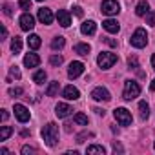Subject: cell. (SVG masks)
Instances as JSON below:
<instances>
[{"label": "cell", "mask_w": 155, "mask_h": 155, "mask_svg": "<svg viewBox=\"0 0 155 155\" xmlns=\"http://www.w3.org/2000/svg\"><path fill=\"white\" fill-rule=\"evenodd\" d=\"M75 53H79V55L84 57V55L90 53V46H88V44H82V42H81V44H77V46H75Z\"/></svg>", "instance_id": "4316f807"}, {"label": "cell", "mask_w": 155, "mask_h": 155, "mask_svg": "<svg viewBox=\"0 0 155 155\" xmlns=\"http://www.w3.org/2000/svg\"><path fill=\"white\" fill-rule=\"evenodd\" d=\"M146 24H150V26H155V13H148L146 15Z\"/></svg>", "instance_id": "836d02e7"}, {"label": "cell", "mask_w": 155, "mask_h": 155, "mask_svg": "<svg viewBox=\"0 0 155 155\" xmlns=\"http://www.w3.org/2000/svg\"><path fill=\"white\" fill-rule=\"evenodd\" d=\"M13 133V128L11 126H2L0 128V140H8V137Z\"/></svg>", "instance_id": "484cf974"}, {"label": "cell", "mask_w": 155, "mask_h": 155, "mask_svg": "<svg viewBox=\"0 0 155 155\" xmlns=\"http://www.w3.org/2000/svg\"><path fill=\"white\" fill-rule=\"evenodd\" d=\"M49 62H51V66H60V64H62V57H60V55H53V57L49 58Z\"/></svg>", "instance_id": "f1b7e54d"}, {"label": "cell", "mask_w": 155, "mask_h": 155, "mask_svg": "<svg viewBox=\"0 0 155 155\" xmlns=\"http://www.w3.org/2000/svg\"><path fill=\"white\" fill-rule=\"evenodd\" d=\"M22 93H24V90H22V88H9V95H11V97L22 95Z\"/></svg>", "instance_id": "1f68e13d"}, {"label": "cell", "mask_w": 155, "mask_h": 155, "mask_svg": "<svg viewBox=\"0 0 155 155\" xmlns=\"http://www.w3.org/2000/svg\"><path fill=\"white\" fill-rule=\"evenodd\" d=\"M86 153H88V155H104V153H106V150H104V146H99V144H91V146H88Z\"/></svg>", "instance_id": "d6986e66"}, {"label": "cell", "mask_w": 155, "mask_h": 155, "mask_svg": "<svg viewBox=\"0 0 155 155\" xmlns=\"http://www.w3.org/2000/svg\"><path fill=\"white\" fill-rule=\"evenodd\" d=\"M46 95L48 97H57L58 95V82H49V86L46 90Z\"/></svg>", "instance_id": "cb8c5ba5"}, {"label": "cell", "mask_w": 155, "mask_h": 155, "mask_svg": "<svg viewBox=\"0 0 155 155\" xmlns=\"http://www.w3.org/2000/svg\"><path fill=\"white\" fill-rule=\"evenodd\" d=\"M40 37L38 35H29V38H28V46L31 48V49H38L40 48Z\"/></svg>", "instance_id": "ffe728a7"}, {"label": "cell", "mask_w": 155, "mask_h": 155, "mask_svg": "<svg viewBox=\"0 0 155 155\" xmlns=\"http://www.w3.org/2000/svg\"><path fill=\"white\" fill-rule=\"evenodd\" d=\"M73 120H75L77 124H81V126H88V117H86L84 113H75Z\"/></svg>", "instance_id": "83f0119b"}, {"label": "cell", "mask_w": 155, "mask_h": 155, "mask_svg": "<svg viewBox=\"0 0 155 155\" xmlns=\"http://www.w3.org/2000/svg\"><path fill=\"white\" fill-rule=\"evenodd\" d=\"M113 151H115V153H117V151H122V148H120V146H117V144H115V146H113Z\"/></svg>", "instance_id": "60d3db41"}, {"label": "cell", "mask_w": 155, "mask_h": 155, "mask_svg": "<svg viewBox=\"0 0 155 155\" xmlns=\"http://www.w3.org/2000/svg\"><path fill=\"white\" fill-rule=\"evenodd\" d=\"M42 139H44V142L51 148V146H55L57 144V140H58V126L55 124V122H48L44 128H42Z\"/></svg>", "instance_id": "6da1fadb"}, {"label": "cell", "mask_w": 155, "mask_h": 155, "mask_svg": "<svg viewBox=\"0 0 155 155\" xmlns=\"http://www.w3.org/2000/svg\"><path fill=\"white\" fill-rule=\"evenodd\" d=\"M8 117H9V113L6 110H2V120H8Z\"/></svg>", "instance_id": "f35d334b"}, {"label": "cell", "mask_w": 155, "mask_h": 155, "mask_svg": "<svg viewBox=\"0 0 155 155\" xmlns=\"http://www.w3.org/2000/svg\"><path fill=\"white\" fill-rule=\"evenodd\" d=\"M140 95V86L135 82V81H126L124 82V91H122V97L126 101H133Z\"/></svg>", "instance_id": "7a4b0ae2"}, {"label": "cell", "mask_w": 155, "mask_h": 155, "mask_svg": "<svg viewBox=\"0 0 155 155\" xmlns=\"http://www.w3.org/2000/svg\"><path fill=\"white\" fill-rule=\"evenodd\" d=\"M151 66H153V69H155V55L151 57Z\"/></svg>", "instance_id": "7bdbcfd3"}, {"label": "cell", "mask_w": 155, "mask_h": 155, "mask_svg": "<svg viewBox=\"0 0 155 155\" xmlns=\"http://www.w3.org/2000/svg\"><path fill=\"white\" fill-rule=\"evenodd\" d=\"M46 79H48V75H46V71H44V69H38V71L33 75V81H35L37 84H44V82H46Z\"/></svg>", "instance_id": "603a6c76"}, {"label": "cell", "mask_w": 155, "mask_h": 155, "mask_svg": "<svg viewBox=\"0 0 155 155\" xmlns=\"http://www.w3.org/2000/svg\"><path fill=\"white\" fill-rule=\"evenodd\" d=\"M139 110H140V117L142 119H148L150 117V106H148L146 101H140L139 102Z\"/></svg>", "instance_id": "d4e9b609"}, {"label": "cell", "mask_w": 155, "mask_h": 155, "mask_svg": "<svg viewBox=\"0 0 155 155\" xmlns=\"http://www.w3.org/2000/svg\"><path fill=\"white\" fill-rule=\"evenodd\" d=\"M128 66H130V68H139V60H137L135 57H130V58H128Z\"/></svg>", "instance_id": "e575fe53"}, {"label": "cell", "mask_w": 155, "mask_h": 155, "mask_svg": "<svg viewBox=\"0 0 155 155\" xmlns=\"http://www.w3.org/2000/svg\"><path fill=\"white\" fill-rule=\"evenodd\" d=\"M11 77H15V79H20V69L17 68V66H13L11 69H9V79Z\"/></svg>", "instance_id": "f546056e"}, {"label": "cell", "mask_w": 155, "mask_h": 155, "mask_svg": "<svg viewBox=\"0 0 155 155\" xmlns=\"http://www.w3.org/2000/svg\"><path fill=\"white\" fill-rule=\"evenodd\" d=\"M57 20H58V24H60L62 28H69V26H71V17H69V13H68L66 9H58Z\"/></svg>", "instance_id": "4fadbf2b"}, {"label": "cell", "mask_w": 155, "mask_h": 155, "mask_svg": "<svg viewBox=\"0 0 155 155\" xmlns=\"http://www.w3.org/2000/svg\"><path fill=\"white\" fill-rule=\"evenodd\" d=\"M73 13H75L77 17H82V8H79V6H75V8H73Z\"/></svg>", "instance_id": "d590c367"}, {"label": "cell", "mask_w": 155, "mask_h": 155, "mask_svg": "<svg viewBox=\"0 0 155 155\" xmlns=\"http://www.w3.org/2000/svg\"><path fill=\"white\" fill-rule=\"evenodd\" d=\"M102 28L108 31V33H119V22L117 20H113V18H108V20H104L102 22Z\"/></svg>", "instance_id": "2e32d148"}, {"label": "cell", "mask_w": 155, "mask_h": 155, "mask_svg": "<svg viewBox=\"0 0 155 155\" xmlns=\"http://www.w3.org/2000/svg\"><path fill=\"white\" fill-rule=\"evenodd\" d=\"M81 31H82V35H95L97 24H95L93 20H86V22L81 26Z\"/></svg>", "instance_id": "e0dca14e"}, {"label": "cell", "mask_w": 155, "mask_h": 155, "mask_svg": "<svg viewBox=\"0 0 155 155\" xmlns=\"http://www.w3.org/2000/svg\"><path fill=\"white\" fill-rule=\"evenodd\" d=\"M150 90H151V91H155V79L151 81V84H150Z\"/></svg>", "instance_id": "b9f144b4"}, {"label": "cell", "mask_w": 155, "mask_h": 155, "mask_svg": "<svg viewBox=\"0 0 155 155\" xmlns=\"http://www.w3.org/2000/svg\"><path fill=\"white\" fill-rule=\"evenodd\" d=\"M37 17H38V20H40L42 24H46V26L53 22V13H51V9H49V8H40Z\"/></svg>", "instance_id": "7c38bea8"}, {"label": "cell", "mask_w": 155, "mask_h": 155, "mask_svg": "<svg viewBox=\"0 0 155 155\" xmlns=\"http://www.w3.org/2000/svg\"><path fill=\"white\" fill-rule=\"evenodd\" d=\"M64 44H66V38L64 37H55L53 40H51V49H62L64 48Z\"/></svg>", "instance_id": "44dd1931"}, {"label": "cell", "mask_w": 155, "mask_h": 155, "mask_svg": "<svg viewBox=\"0 0 155 155\" xmlns=\"http://www.w3.org/2000/svg\"><path fill=\"white\" fill-rule=\"evenodd\" d=\"M117 60H119V57H117L115 53H108V51H102V53H99V57H97V64H99L102 69H110Z\"/></svg>", "instance_id": "3957f363"}, {"label": "cell", "mask_w": 155, "mask_h": 155, "mask_svg": "<svg viewBox=\"0 0 155 155\" xmlns=\"http://www.w3.org/2000/svg\"><path fill=\"white\" fill-rule=\"evenodd\" d=\"M84 73V64L82 62H71L69 64V69H68V77L69 79H77V77H81Z\"/></svg>", "instance_id": "ba28073f"}, {"label": "cell", "mask_w": 155, "mask_h": 155, "mask_svg": "<svg viewBox=\"0 0 155 155\" xmlns=\"http://www.w3.org/2000/svg\"><path fill=\"white\" fill-rule=\"evenodd\" d=\"M71 111H73V108L69 104H66V102H58L57 108H55V113H57L58 119H66L68 115H71Z\"/></svg>", "instance_id": "8fae6325"}, {"label": "cell", "mask_w": 155, "mask_h": 155, "mask_svg": "<svg viewBox=\"0 0 155 155\" xmlns=\"http://www.w3.org/2000/svg\"><path fill=\"white\" fill-rule=\"evenodd\" d=\"M38 64H40V57L37 53H28L24 57V66L26 68H37Z\"/></svg>", "instance_id": "9a60e30c"}, {"label": "cell", "mask_w": 155, "mask_h": 155, "mask_svg": "<svg viewBox=\"0 0 155 155\" xmlns=\"http://www.w3.org/2000/svg\"><path fill=\"white\" fill-rule=\"evenodd\" d=\"M4 13H6V15H11V8H9V6H4Z\"/></svg>", "instance_id": "ab89813d"}, {"label": "cell", "mask_w": 155, "mask_h": 155, "mask_svg": "<svg viewBox=\"0 0 155 155\" xmlns=\"http://www.w3.org/2000/svg\"><path fill=\"white\" fill-rule=\"evenodd\" d=\"M18 22H20L22 31H31V29L35 28V18H33V15H29V13H24Z\"/></svg>", "instance_id": "30bf717a"}, {"label": "cell", "mask_w": 155, "mask_h": 155, "mask_svg": "<svg viewBox=\"0 0 155 155\" xmlns=\"http://www.w3.org/2000/svg\"><path fill=\"white\" fill-rule=\"evenodd\" d=\"M18 4H20V8H22L24 11L31 9V0H18Z\"/></svg>", "instance_id": "4dcf8cb0"}, {"label": "cell", "mask_w": 155, "mask_h": 155, "mask_svg": "<svg viewBox=\"0 0 155 155\" xmlns=\"http://www.w3.org/2000/svg\"><path fill=\"white\" fill-rule=\"evenodd\" d=\"M119 11H120V6H119L117 0H104V2H102V13H104V15L113 17V15H117Z\"/></svg>", "instance_id": "8992f818"}, {"label": "cell", "mask_w": 155, "mask_h": 155, "mask_svg": "<svg viewBox=\"0 0 155 155\" xmlns=\"http://www.w3.org/2000/svg\"><path fill=\"white\" fill-rule=\"evenodd\" d=\"M113 115H115V119H117V122L120 126H130L131 124V113L126 108H117L113 111Z\"/></svg>", "instance_id": "5b68a950"}, {"label": "cell", "mask_w": 155, "mask_h": 155, "mask_svg": "<svg viewBox=\"0 0 155 155\" xmlns=\"http://www.w3.org/2000/svg\"><path fill=\"white\" fill-rule=\"evenodd\" d=\"M106 44L111 46V48H115V46H117V40H113V38H106Z\"/></svg>", "instance_id": "8d00e7d4"}, {"label": "cell", "mask_w": 155, "mask_h": 155, "mask_svg": "<svg viewBox=\"0 0 155 155\" xmlns=\"http://www.w3.org/2000/svg\"><path fill=\"white\" fill-rule=\"evenodd\" d=\"M37 2H42V0H37Z\"/></svg>", "instance_id": "ee69618b"}, {"label": "cell", "mask_w": 155, "mask_h": 155, "mask_svg": "<svg viewBox=\"0 0 155 155\" xmlns=\"http://www.w3.org/2000/svg\"><path fill=\"white\" fill-rule=\"evenodd\" d=\"M91 97H93V101H97V102H108V101L111 99L110 91H108L106 88H102V86L95 88V90L91 91Z\"/></svg>", "instance_id": "52a82bcc"}, {"label": "cell", "mask_w": 155, "mask_h": 155, "mask_svg": "<svg viewBox=\"0 0 155 155\" xmlns=\"http://www.w3.org/2000/svg\"><path fill=\"white\" fill-rule=\"evenodd\" d=\"M135 13H137L139 17H146V15L150 13V4L146 2V0H140V2L137 4V8H135Z\"/></svg>", "instance_id": "ac0fdd59"}, {"label": "cell", "mask_w": 155, "mask_h": 155, "mask_svg": "<svg viewBox=\"0 0 155 155\" xmlns=\"http://www.w3.org/2000/svg\"><path fill=\"white\" fill-rule=\"evenodd\" d=\"M62 95H64V99H68V101H77V99L81 97V91L77 90L75 86H66L64 91H62Z\"/></svg>", "instance_id": "5bb4252c"}, {"label": "cell", "mask_w": 155, "mask_h": 155, "mask_svg": "<svg viewBox=\"0 0 155 155\" xmlns=\"http://www.w3.org/2000/svg\"><path fill=\"white\" fill-rule=\"evenodd\" d=\"M29 153H37V150L33 146H22V155H29Z\"/></svg>", "instance_id": "d6a6232c"}, {"label": "cell", "mask_w": 155, "mask_h": 155, "mask_svg": "<svg viewBox=\"0 0 155 155\" xmlns=\"http://www.w3.org/2000/svg\"><path fill=\"white\" fill-rule=\"evenodd\" d=\"M11 51H13L15 55L22 51V38H20V37H15V38L11 40Z\"/></svg>", "instance_id": "7402d4cb"}, {"label": "cell", "mask_w": 155, "mask_h": 155, "mask_svg": "<svg viewBox=\"0 0 155 155\" xmlns=\"http://www.w3.org/2000/svg\"><path fill=\"white\" fill-rule=\"evenodd\" d=\"M6 38H8V29L2 26V40H6Z\"/></svg>", "instance_id": "74e56055"}, {"label": "cell", "mask_w": 155, "mask_h": 155, "mask_svg": "<svg viewBox=\"0 0 155 155\" xmlns=\"http://www.w3.org/2000/svg\"><path fill=\"white\" fill-rule=\"evenodd\" d=\"M13 111H15V117H17L20 122H28V120H29V117H31L29 110H28L26 106H22V104H15Z\"/></svg>", "instance_id": "9c48e42d"}, {"label": "cell", "mask_w": 155, "mask_h": 155, "mask_svg": "<svg viewBox=\"0 0 155 155\" xmlns=\"http://www.w3.org/2000/svg\"><path fill=\"white\" fill-rule=\"evenodd\" d=\"M153 148H155V144H153Z\"/></svg>", "instance_id": "f6af8a7d"}, {"label": "cell", "mask_w": 155, "mask_h": 155, "mask_svg": "<svg viewBox=\"0 0 155 155\" xmlns=\"http://www.w3.org/2000/svg\"><path fill=\"white\" fill-rule=\"evenodd\" d=\"M130 44H131L133 48H137V49L144 48V46L148 44V35H146V31H144L142 28L135 29V33H133V35H131V38H130Z\"/></svg>", "instance_id": "277c9868"}]
</instances>
